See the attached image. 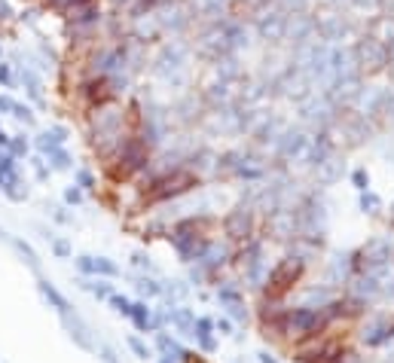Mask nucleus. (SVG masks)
Wrapping results in <instances>:
<instances>
[{"mask_svg": "<svg viewBox=\"0 0 394 363\" xmlns=\"http://www.w3.org/2000/svg\"><path fill=\"white\" fill-rule=\"evenodd\" d=\"M300 119H302V125H309V128H315V132H324V128L336 119L339 113V107L333 104V101L324 95V92H312L306 101H300Z\"/></svg>", "mask_w": 394, "mask_h": 363, "instance_id": "obj_7", "label": "nucleus"}, {"mask_svg": "<svg viewBox=\"0 0 394 363\" xmlns=\"http://www.w3.org/2000/svg\"><path fill=\"white\" fill-rule=\"evenodd\" d=\"M285 25H288V9H281L275 0L263 9V13H257L254 18H251V28H254V34L260 40H266V43L272 46H281L285 43Z\"/></svg>", "mask_w": 394, "mask_h": 363, "instance_id": "obj_8", "label": "nucleus"}, {"mask_svg": "<svg viewBox=\"0 0 394 363\" xmlns=\"http://www.w3.org/2000/svg\"><path fill=\"white\" fill-rule=\"evenodd\" d=\"M388 67H394V43H388Z\"/></svg>", "mask_w": 394, "mask_h": 363, "instance_id": "obj_40", "label": "nucleus"}, {"mask_svg": "<svg viewBox=\"0 0 394 363\" xmlns=\"http://www.w3.org/2000/svg\"><path fill=\"white\" fill-rule=\"evenodd\" d=\"M153 336H156V339H153V342H156V348H153V351H159L163 357H171V360H177V363L187 357V351H190V348H187V345H180L177 333H171V330L165 327V330H156Z\"/></svg>", "mask_w": 394, "mask_h": 363, "instance_id": "obj_15", "label": "nucleus"}, {"mask_svg": "<svg viewBox=\"0 0 394 363\" xmlns=\"http://www.w3.org/2000/svg\"><path fill=\"white\" fill-rule=\"evenodd\" d=\"M312 144H315V135H309L306 128H285L275 140V159L278 162H309Z\"/></svg>", "mask_w": 394, "mask_h": 363, "instance_id": "obj_6", "label": "nucleus"}, {"mask_svg": "<svg viewBox=\"0 0 394 363\" xmlns=\"http://www.w3.org/2000/svg\"><path fill=\"white\" fill-rule=\"evenodd\" d=\"M342 290H349V294L367 299L370 306H376V302L382 299V281L376 275H370V272H355V275H351V281Z\"/></svg>", "mask_w": 394, "mask_h": 363, "instance_id": "obj_12", "label": "nucleus"}, {"mask_svg": "<svg viewBox=\"0 0 394 363\" xmlns=\"http://www.w3.org/2000/svg\"><path fill=\"white\" fill-rule=\"evenodd\" d=\"M62 324L67 330V336L74 339L77 348H83V351H89V354H95V345H98L95 333H92V327H89L83 318L77 315V311H67V315H62Z\"/></svg>", "mask_w": 394, "mask_h": 363, "instance_id": "obj_11", "label": "nucleus"}, {"mask_svg": "<svg viewBox=\"0 0 394 363\" xmlns=\"http://www.w3.org/2000/svg\"><path fill=\"white\" fill-rule=\"evenodd\" d=\"M123 275V269H119L110 257H92V278H119Z\"/></svg>", "mask_w": 394, "mask_h": 363, "instance_id": "obj_25", "label": "nucleus"}, {"mask_svg": "<svg viewBox=\"0 0 394 363\" xmlns=\"http://www.w3.org/2000/svg\"><path fill=\"white\" fill-rule=\"evenodd\" d=\"M46 159H49V168H53V171H67L70 165H74V159H70V153H67V150H62V147L49 150Z\"/></svg>", "mask_w": 394, "mask_h": 363, "instance_id": "obj_27", "label": "nucleus"}, {"mask_svg": "<svg viewBox=\"0 0 394 363\" xmlns=\"http://www.w3.org/2000/svg\"><path fill=\"white\" fill-rule=\"evenodd\" d=\"M131 284H135V294L141 296V299H156V296H163V281L159 278H153L150 272H141V275H135L131 278Z\"/></svg>", "mask_w": 394, "mask_h": 363, "instance_id": "obj_20", "label": "nucleus"}, {"mask_svg": "<svg viewBox=\"0 0 394 363\" xmlns=\"http://www.w3.org/2000/svg\"><path fill=\"white\" fill-rule=\"evenodd\" d=\"M351 184H355V189H358V193H363V189H370V171L367 168H355V171H351Z\"/></svg>", "mask_w": 394, "mask_h": 363, "instance_id": "obj_34", "label": "nucleus"}, {"mask_svg": "<svg viewBox=\"0 0 394 363\" xmlns=\"http://www.w3.org/2000/svg\"><path fill=\"white\" fill-rule=\"evenodd\" d=\"M49 245H53V254H55L58 259H74V247H70L67 238H55V235H53V241H49Z\"/></svg>", "mask_w": 394, "mask_h": 363, "instance_id": "obj_32", "label": "nucleus"}, {"mask_svg": "<svg viewBox=\"0 0 394 363\" xmlns=\"http://www.w3.org/2000/svg\"><path fill=\"white\" fill-rule=\"evenodd\" d=\"M128 320L138 333H153V308H150V302L147 299H131Z\"/></svg>", "mask_w": 394, "mask_h": 363, "instance_id": "obj_19", "label": "nucleus"}, {"mask_svg": "<svg viewBox=\"0 0 394 363\" xmlns=\"http://www.w3.org/2000/svg\"><path fill=\"white\" fill-rule=\"evenodd\" d=\"M346 6L367 9V13H379V9H382V0H346Z\"/></svg>", "mask_w": 394, "mask_h": 363, "instance_id": "obj_35", "label": "nucleus"}, {"mask_svg": "<svg viewBox=\"0 0 394 363\" xmlns=\"http://www.w3.org/2000/svg\"><path fill=\"white\" fill-rule=\"evenodd\" d=\"M190 281H180V278H165L163 281V299L168 306H177V302H184L190 296Z\"/></svg>", "mask_w": 394, "mask_h": 363, "instance_id": "obj_22", "label": "nucleus"}, {"mask_svg": "<svg viewBox=\"0 0 394 363\" xmlns=\"http://www.w3.org/2000/svg\"><path fill=\"white\" fill-rule=\"evenodd\" d=\"M388 220H391V223H394V205H391V214H388Z\"/></svg>", "mask_w": 394, "mask_h": 363, "instance_id": "obj_43", "label": "nucleus"}, {"mask_svg": "<svg viewBox=\"0 0 394 363\" xmlns=\"http://www.w3.org/2000/svg\"><path fill=\"white\" fill-rule=\"evenodd\" d=\"M37 294L49 302V308H55V311H58V318L67 315V311H74V308H70V302H67V296H65L62 290H58V287L53 284V281L37 278Z\"/></svg>", "mask_w": 394, "mask_h": 363, "instance_id": "obj_17", "label": "nucleus"}, {"mask_svg": "<svg viewBox=\"0 0 394 363\" xmlns=\"http://www.w3.org/2000/svg\"><path fill=\"white\" fill-rule=\"evenodd\" d=\"M257 363H278V357L272 354V351L263 348V351H257Z\"/></svg>", "mask_w": 394, "mask_h": 363, "instance_id": "obj_39", "label": "nucleus"}, {"mask_svg": "<svg viewBox=\"0 0 394 363\" xmlns=\"http://www.w3.org/2000/svg\"><path fill=\"white\" fill-rule=\"evenodd\" d=\"M126 345H128V351H131V354H135L138 360H153V348H150L141 336H135V333H131V336H126Z\"/></svg>", "mask_w": 394, "mask_h": 363, "instance_id": "obj_26", "label": "nucleus"}, {"mask_svg": "<svg viewBox=\"0 0 394 363\" xmlns=\"http://www.w3.org/2000/svg\"><path fill=\"white\" fill-rule=\"evenodd\" d=\"M156 363H177V360H171V357H156Z\"/></svg>", "mask_w": 394, "mask_h": 363, "instance_id": "obj_41", "label": "nucleus"}, {"mask_svg": "<svg viewBox=\"0 0 394 363\" xmlns=\"http://www.w3.org/2000/svg\"><path fill=\"white\" fill-rule=\"evenodd\" d=\"M388 77H391V86H394V67H388Z\"/></svg>", "mask_w": 394, "mask_h": 363, "instance_id": "obj_42", "label": "nucleus"}, {"mask_svg": "<svg viewBox=\"0 0 394 363\" xmlns=\"http://www.w3.org/2000/svg\"><path fill=\"white\" fill-rule=\"evenodd\" d=\"M193 52L205 62L232 52L229 49V37H226V22H211V25H199L196 40H193Z\"/></svg>", "mask_w": 394, "mask_h": 363, "instance_id": "obj_5", "label": "nucleus"}, {"mask_svg": "<svg viewBox=\"0 0 394 363\" xmlns=\"http://www.w3.org/2000/svg\"><path fill=\"white\" fill-rule=\"evenodd\" d=\"M220 232H224V238L229 241V245L239 247V245H245V241H251L254 235L263 232V217L251 201L239 199L236 205H229L224 211V217H220Z\"/></svg>", "mask_w": 394, "mask_h": 363, "instance_id": "obj_1", "label": "nucleus"}, {"mask_svg": "<svg viewBox=\"0 0 394 363\" xmlns=\"http://www.w3.org/2000/svg\"><path fill=\"white\" fill-rule=\"evenodd\" d=\"M80 201H83V189H80L77 184L67 186L65 189V205H80Z\"/></svg>", "mask_w": 394, "mask_h": 363, "instance_id": "obj_37", "label": "nucleus"}, {"mask_svg": "<svg viewBox=\"0 0 394 363\" xmlns=\"http://www.w3.org/2000/svg\"><path fill=\"white\" fill-rule=\"evenodd\" d=\"M309 275V266L302 263L297 254H288L278 259V263L269 266V275H266V284H263L260 294H272V296H281V299H290L294 290L306 281Z\"/></svg>", "mask_w": 394, "mask_h": 363, "instance_id": "obj_2", "label": "nucleus"}, {"mask_svg": "<svg viewBox=\"0 0 394 363\" xmlns=\"http://www.w3.org/2000/svg\"><path fill=\"white\" fill-rule=\"evenodd\" d=\"M367 34L376 37L379 43H394V9H379L367 22Z\"/></svg>", "mask_w": 394, "mask_h": 363, "instance_id": "obj_16", "label": "nucleus"}, {"mask_svg": "<svg viewBox=\"0 0 394 363\" xmlns=\"http://www.w3.org/2000/svg\"><path fill=\"white\" fill-rule=\"evenodd\" d=\"M312 92H315V83H312V79L302 74L300 67H288L285 74L272 83V95H278V98H285V101H294V104L306 101Z\"/></svg>", "mask_w": 394, "mask_h": 363, "instance_id": "obj_10", "label": "nucleus"}, {"mask_svg": "<svg viewBox=\"0 0 394 363\" xmlns=\"http://www.w3.org/2000/svg\"><path fill=\"white\" fill-rule=\"evenodd\" d=\"M77 186L83 189V193H95V186H98V177L92 174V171L80 168V171H77Z\"/></svg>", "mask_w": 394, "mask_h": 363, "instance_id": "obj_31", "label": "nucleus"}, {"mask_svg": "<svg viewBox=\"0 0 394 363\" xmlns=\"http://www.w3.org/2000/svg\"><path fill=\"white\" fill-rule=\"evenodd\" d=\"M131 266H135L138 272H150V275L156 272V266H153V259H150L147 250H135V254H131Z\"/></svg>", "mask_w": 394, "mask_h": 363, "instance_id": "obj_30", "label": "nucleus"}, {"mask_svg": "<svg viewBox=\"0 0 394 363\" xmlns=\"http://www.w3.org/2000/svg\"><path fill=\"white\" fill-rule=\"evenodd\" d=\"M4 241H9V247H13L16 250V254H18V259H22V263L28 266V269H31L34 272V275L40 278V272H43V263H40V257H37V250L31 247V245H28V241L25 238H18V235H6Z\"/></svg>", "mask_w": 394, "mask_h": 363, "instance_id": "obj_18", "label": "nucleus"}, {"mask_svg": "<svg viewBox=\"0 0 394 363\" xmlns=\"http://www.w3.org/2000/svg\"><path fill=\"white\" fill-rule=\"evenodd\" d=\"M358 205L367 217H382V211H385V201H382L373 189H363V193H358Z\"/></svg>", "mask_w": 394, "mask_h": 363, "instance_id": "obj_24", "label": "nucleus"}, {"mask_svg": "<svg viewBox=\"0 0 394 363\" xmlns=\"http://www.w3.org/2000/svg\"><path fill=\"white\" fill-rule=\"evenodd\" d=\"M193 327H196V308L184 306H168V330L177 333V336H193Z\"/></svg>", "mask_w": 394, "mask_h": 363, "instance_id": "obj_14", "label": "nucleus"}, {"mask_svg": "<svg viewBox=\"0 0 394 363\" xmlns=\"http://www.w3.org/2000/svg\"><path fill=\"white\" fill-rule=\"evenodd\" d=\"M355 275V254L351 250H333V254L321 257V281L330 287L342 290Z\"/></svg>", "mask_w": 394, "mask_h": 363, "instance_id": "obj_9", "label": "nucleus"}, {"mask_svg": "<svg viewBox=\"0 0 394 363\" xmlns=\"http://www.w3.org/2000/svg\"><path fill=\"white\" fill-rule=\"evenodd\" d=\"M49 217H53L58 226H70V223H74V214H67V208H49Z\"/></svg>", "mask_w": 394, "mask_h": 363, "instance_id": "obj_36", "label": "nucleus"}, {"mask_svg": "<svg viewBox=\"0 0 394 363\" xmlns=\"http://www.w3.org/2000/svg\"><path fill=\"white\" fill-rule=\"evenodd\" d=\"M351 49H355L358 70H361L363 79H376L382 74H388V46L379 43L376 37H370L363 31L355 43H351Z\"/></svg>", "mask_w": 394, "mask_h": 363, "instance_id": "obj_4", "label": "nucleus"}, {"mask_svg": "<svg viewBox=\"0 0 394 363\" xmlns=\"http://www.w3.org/2000/svg\"><path fill=\"white\" fill-rule=\"evenodd\" d=\"M272 4V0H232L229 4V16L232 18H241V22H251L257 13H263Z\"/></svg>", "mask_w": 394, "mask_h": 363, "instance_id": "obj_21", "label": "nucleus"}, {"mask_svg": "<svg viewBox=\"0 0 394 363\" xmlns=\"http://www.w3.org/2000/svg\"><path fill=\"white\" fill-rule=\"evenodd\" d=\"M95 354H98L101 363H123V360H119V354H116V348L107 345V342H98V345H95Z\"/></svg>", "mask_w": 394, "mask_h": 363, "instance_id": "obj_33", "label": "nucleus"}, {"mask_svg": "<svg viewBox=\"0 0 394 363\" xmlns=\"http://www.w3.org/2000/svg\"><path fill=\"white\" fill-rule=\"evenodd\" d=\"M107 306L114 308L116 315H123V318H128V311H131V299H128V296H123V294H116V290H114V294L107 296Z\"/></svg>", "mask_w": 394, "mask_h": 363, "instance_id": "obj_29", "label": "nucleus"}, {"mask_svg": "<svg viewBox=\"0 0 394 363\" xmlns=\"http://www.w3.org/2000/svg\"><path fill=\"white\" fill-rule=\"evenodd\" d=\"M77 284L83 287L86 294H92L95 299H104V302H107L110 294H114V284H110V278H83V275H80Z\"/></svg>", "mask_w": 394, "mask_h": 363, "instance_id": "obj_23", "label": "nucleus"}, {"mask_svg": "<svg viewBox=\"0 0 394 363\" xmlns=\"http://www.w3.org/2000/svg\"><path fill=\"white\" fill-rule=\"evenodd\" d=\"M351 333H355V342L361 348H385L388 342H394V311H376V306H373Z\"/></svg>", "mask_w": 394, "mask_h": 363, "instance_id": "obj_3", "label": "nucleus"}, {"mask_svg": "<svg viewBox=\"0 0 394 363\" xmlns=\"http://www.w3.org/2000/svg\"><path fill=\"white\" fill-rule=\"evenodd\" d=\"M193 339H196V351H202V354H214V351H217V342H220V336L214 333V318L196 315Z\"/></svg>", "mask_w": 394, "mask_h": 363, "instance_id": "obj_13", "label": "nucleus"}, {"mask_svg": "<svg viewBox=\"0 0 394 363\" xmlns=\"http://www.w3.org/2000/svg\"><path fill=\"white\" fill-rule=\"evenodd\" d=\"M9 153H13V156L28 153V140H22V135H18V140H13V144H9Z\"/></svg>", "mask_w": 394, "mask_h": 363, "instance_id": "obj_38", "label": "nucleus"}, {"mask_svg": "<svg viewBox=\"0 0 394 363\" xmlns=\"http://www.w3.org/2000/svg\"><path fill=\"white\" fill-rule=\"evenodd\" d=\"M236 320H232L229 315H226V311H224V315H217L214 318V333H217V336L220 339H226V336H236Z\"/></svg>", "mask_w": 394, "mask_h": 363, "instance_id": "obj_28", "label": "nucleus"}]
</instances>
